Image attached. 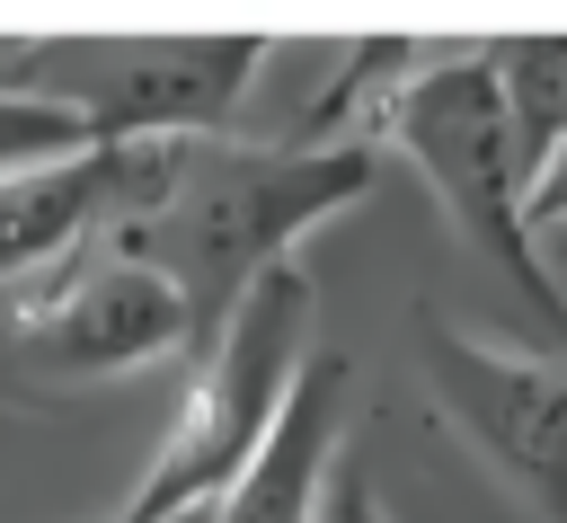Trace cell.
<instances>
[{"label":"cell","instance_id":"cell-10","mask_svg":"<svg viewBox=\"0 0 567 523\" xmlns=\"http://www.w3.org/2000/svg\"><path fill=\"white\" fill-rule=\"evenodd\" d=\"M89 142H97V133H89L80 115L0 89V177H18V168H53V160H80Z\"/></svg>","mask_w":567,"mask_h":523},{"label":"cell","instance_id":"cell-5","mask_svg":"<svg viewBox=\"0 0 567 523\" xmlns=\"http://www.w3.org/2000/svg\"><path fill=\"white\" fill-rule=\"evenodd\" d=\"M416 372L434 417L549 523H567V363L523 337H478L452 310H416Z\"/></svg>","mask_w":567,"mask_h":523},{"label":"cell","instance_id":"cell-12","mask_svg":"<svg viewBox=\"0 0 567 523\" xmlns=\"http://www.w3.org/2000/svg\"><path fill=\"white\" fill-rule=\"evenodd\" d=\"M168 523H221V505H195V514H168Z\"/></svg>","mask_w":567,"mask_h":523},{"label":"cell","instance_id":"cell-8","mask_svg":"<svg viewBox=\"0 0 567 523\" xmlns=\"http://www.w3.org/2000/svg\"><path fill=\"white\" fill-rule=\"evenodd\" d=\"M346 408H354V363L346 355H310L292 408L275 417L266 452L248 461V479L221 496V523H319L328 479L346 461Z\"/></svg>","mask_w":567,"mask_h":523},{"label":"cell","instance_id":"cell-6","mask_svg":"<svg viewBox=\"0 0 567 523\" xmlns=\"http://www.w3.org/2000/svg\"><path fill=\"white\" fill-rule=\"evenodd\" d=\"M0 319H9V346L44 381H106V372H133V363H159V355H195L186 293L151 257H133L124 239L80 248L71 266L18 284Z\"/></svg>","mask_w":567,"mask_h":523},{"label":"cell","instance_id":"cell-9","mask_svg":"<svg viewBox=\"0 0 567 523\" xmlns=\"http://www.w3.org/2000/svg\"><path fill=\"white\" fill-rule=\"evenodd\" d=\"M496 80H505V106H514V142H523V168L540 177L567 142V35H496Z\"/></svg>","mask_w":567,"mask_h":523},{"label":"cell","instance_id":"cell-7","mask_svg":"<svg viewBox=\"0 0 567 523\" xmlns=\"http://www.w3.org/2000/svg\"><path fill=\"white\" fill-rule=\"evenodd\" d=\"M186 142H195V133L89 142L80 160L0 177V293L71 266L80 248H106V239L142 230V222L168 204V186H177V168H186Z\"/></svg>","mask_w":567,"mask_h":523},{"label":"cell","instance_id":"cell-1","mask_svg":"<svg viewBox=\"0 0 567 523\" xmlns=\"http://www.w3.org/2000/svg\"><path fill=\"white\" fill-rule=\"evenodd\" d=\"M381 177L372 142H239V133H195L168 204L124 230L133 257H151L186 310H195V363L221 346L239 301L292 266V239L337 222L363 186Z\"/></svg>","mask_w":567,"mask_h":523},{"label":"cell","instance_id":"cell-3","mask_svg":"<svg viewBox=\"0 0 567 523\" xmlns=\"http://www.w3.org/2000/svg\"><path fill=\"white\" fill-rule=\"evenodd\" d=\"M310 310H319V293H310L301 266H275V275L239 301V319H230L221 346L195 363V381H186L159 452L142 461L133 496L115 505V523H168V514L221 505V496L248 479V461L266 452L275 417H284L292 390H301V363L319 355V346H310Z\"/></svg>","mask_w":567,"mask_h":523},{"label":"cell","instance_id":"cell-4","mask_svg":"<svg viewBox=\"0 0 567 523\" xmlns=\"http://www.w3.org/2000/svg\"><path fill=\"white\" fill-rule=\"evenodd\" d=\"M275 62L266 35H27L0 44V89L80 115L97 142L221 133Z\"/></svg>","mask_w":567,"mask_h":523},{"label":"cell","instance_id":"cell-11","mask_svg":"<svg viewBox=\"0 0 567 523\" xmlns=\"http://www.w3.org/2000/svg\"><path fill=\"white\" fill-rule=\"evenodd\" d=\"M319 523H390V514H381V496H372V470H363V452H346V461H337Z\"/></svg>","mask_w":567,"mask_h":523},{"label":"cell","instance_id":"cell-2","mask_svg":"<svg viewBox=\"0 0 567 523\" xmlns=\"http://www.w3.org/2000/svg\"><path fill=\"white\" fill-rule=\"evenodd\" d=\"M363 142H390L425 177V195L443 204L452 239L478 266H496L532 319H549L567 337V293H558V275L540 257V230H532V168H523L514 106H505V80H496L487 44H434L363 115Z\"/></svg>","mask_w":567,"mask_h":523}]
</instances>
